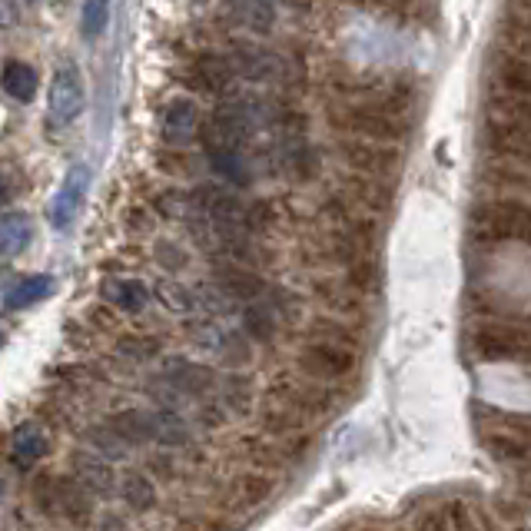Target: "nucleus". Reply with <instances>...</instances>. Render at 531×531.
Instances as JSON below:
<instances>
[{"mask_svg": "<svg viewBox=\"0 0 531 531\" xmlns=\"http://www.w3.org/2000/svg\"><path fill=\"white\" fill-rule=\"evenodd\" d=\"M332 123L339 130H349L362 140L376 143H399L409 133L402 117H395L389 107H376V103H342V107L332 110Z\"/></svg>", "mask_w": 531, "mask_h": 531, "instance_id": "1", "label": "nucleus"}, {"mask_svg": "<svg viewBox=\"0 0 531 531\" xmlns=\"http://www.w3.org/2000/svg\"><path fill=\"white\" fill-rule=\"evenodd\" d=\"M472 233L478 239H518L531 243V206L515 200L482 203L472 210Z\"/></svg>", "mask_w": 531, "mask_h": 531, "instance_id": "2", "label": "nucleus"}, {"mask_svg": "<svg viewBox=\"0 0 531 531\" xmlns=\"http://www.w3.org/2000/svg\"><path fill=\"white\" fill-rule=\"evenodd\" d=\"M299 372L312 382H339L356 372V349L326 339H309L306 349L299 352Z\"/></svg>", "mask_w": 531, "mask_h": 531, "instance_id": "3", "label": "nucleus"}, {"mask_svg": "<svg viewBox=\"0 0 531 531\" xmlns=\"http://www.w3.org/2000/svg\"><path fill=\"white\" fill-rule=\"evenodd\" d=\"M472 346L488 362H528L531 359V336L518 326H505V322H488L478 326L472 336Z\"/></svg>", "mask_w": 531, "mask_h": 531, "instance_id": "4", "label": "nucleus"}, {"mask_svg": "<svg viewBox=\"0 0 531 531\" xmlns=\"http://www.w3.org/2000/svg\"><path fill=\"white\" fill-rule=\"evenodd\" d=\"M83 103H87V87H83V77L77 64H60L54 80H50V97H47V113L57 127H67L83 113Z\"/></svg>", "mask_w": 531, "mask_h": 531, "instance_id": "5", "label": "nucleus"}, {"mask_svg": "<svg viewBox=\"0 0 531 531\" xmlns=\"http://www.w3.org/2000/svg\"><path fill=\"white\" fill-rule=\"evenodd\" d=\"M229 64H233L236 77H246L253 83H273L286 74V60L269 50L263 44H253V40H233L229 47Z\"/></svg>", "mask_w": 531, "mask_h": 531, "instance_id": "6", "label": "nucleus"}, {"mask_svg": "<svg viewBox=\"0 0 531 531\" xmlns=\"http://www.w3.org/2000/svg\"><path fill=\"white\" fill-rule=\"evenodd\" d=\"M87 193H90V166H83V163L70 166L57 196L50 200V226H54L57 233H64V229L74 226Z\"/></svg>", "mask_w": 531, "mask_h": 531, "instance_id": "7", "label": "nucleus"}, {"mask_svg": "<svg viewBox=\"0 0 531 531\" xmlns=\"http://www.w3.org/2000/svg\"><path fill=\"white\" fill-rule=\"evenodd\" d=\"M213 286L216 293L226 296L229 303H256L266 293V279L249 269L243 263H233V259H223L220 266L213 269Z\"/></svg>", "mask_w": 531, "mask_h": 531, "instance_id": "8", "label": "nucleus"}, {"mask_svg": "<svg viewBox=\"0 0 531 531\" xmlns=\"http://www.w3.org/2000/svg\"><path fill=\"white\" fill-rule=\"evenodd\" d=\"M339 156L356 173H366V176H389L395 166H399V153L392 147H385V143H376V140H362V137L342 140Z\"/></svg>", "mask_w": 531, "mask_h": 531, "instance_id": "9", "label": "nucleus"}, {"mask_svg": "<svg viewBox=\"0 0 531 531\" xmlns=\"http://www.w3.org/2000/svg\"><path fill=\"white\" fill-rule=\"evenodd\" d=\"M485 143L498 156H505V160L531 163V127L522 120H515V117L492 120L485 127Z\"/></svg>", "mask_w": 531, "mask_h": 531, "instance_id": "10", "label": "nucleus"}, {"mask_svg": "<svg viewBox=\"0 0 531 531\" xmlns=\"http://www.w3.org/2000/svg\"><path fill=\"white\" fill-rule=\"evenodd\" d=\"M200 123H203V113H200V107H196V100L176 97V100L166 103V110L160 117V133L170 147H186V143L196 140Z\"/></svg>", "mask_w": 531, "mask_h": 531, "instance_id": "11", "label": "nucleus"}, {"mask_svg": "<svg viewBox=\"0 0 531 531\" xmlns=\"http://www.w3.org/2000/svg\"><path fill=\"white\" fill-rule=\"evenodd\" d=\"M160 376L170 382L183 399H206V395L216 389V382H220L210 366H200V362H190V359H170Z\"/></svg>", "mask_w": 531, "mask_h": 531, "instance_id": "12", "label": "nucleus"}, {"mask_svg": "<svg viewBox=\"0 0 531 531\" xmlns=\"http://www.w3.org/2000/svg\"><path fill=\"white\" fill-rule=\"evenodd\" d=\"M70 475H74L90 495H100V498L117 495V472H113V465L90 449L70 458Z\"/></svg>", "mask_w": 531, "mask_h": 531, "instance_id": "13", "label": "nucleus"}, {"mask_svg": "<svg viewBox=\"0 0 531 531\" xmlns=\"http://www.w3.org/2000/svg\"><path fill=\"white\" fill-rule=\"evenodd\" d=\"M186 80H190L200 93H206V97H226L229 87H233V80H236V70H233V64H229V57L203 54L190 67Z\"/></svg>", "mask_w": 531, "mask_h": 531, "instance_id": "14", "label": "nucleus"}, {"mask_svg": "<svg viewBox=\"0 0 531 531\" xmlns=\"http://www.w3.org/2000/svg\"><path fill=\"white\" fill-rule=\"evenodd\" d=\"M57 518H67L70 525H90L97 518V508H93V495L83 488L74 475H60L57 478Z\"/></svg>", "mask_w": 531, "mask_h": 531, "instance_id": "15", "label": "nucleus"}, {"mask_svg": "<svg viewBox=\"0 0 531 531\" xmlns=\"http://www.w3.org/2000/svg\"><path fill=\"white\" fill-rule=\"evenodd\" d=\"M223 7L239 27L249 30V34L269 37L276 30V4L273 0H223Z\"/></svg>", "mask_w": 531, "mask_h": 531, "instance_id": "16", "label": "nucleus"}, {"mask_svg": "<svg viewBox=\"0 0 531 531\" xmlns=\"http://www.w3.org/2000/svg\"><path fill=\"white\" fill-rule=\"evenodd\" d=\"M107 425L120 435L123 442L130 445V449H140V445H150L153 442V412H147V409L113 412L110 419H107Z\"/></svg>", "mask_w": 531, "mask_h": 531, "instance_id": "17", "label": "nucleus"}, {"mask_svg": "<svg viewBox=\"0 0 531 531\" xmlns=\"http://www.w3.org/2000/svg\"><path fill=\"white\" fill-rule=\"evenodd\" d=\"M117 492L127 502L130 512H150V508H156V485L140 468H130V472L117 475Z\"/></svg>", "mask_w": 531, "mask_h": 531, "instance_id": "18", "label": "nucleus"}, {"mask_svg": "<svg viewBox=\"0 0 531 531\" xmlns=\"http://www.w3.org/2000/svg\"><path fill=\"white\" fill-rule=\"evenodd\" d=\"M216 389H220V402L226 405L229 415H249L256 405V385L243 372H229L220 382H216Z\"/></svg>", "mask_w": 531, "mask_h": 531, "instance_id": "19", "label": "nucleus"}, {"mask_svg": "<svg viewBox=\"0 0 531 531\" xmlns=\"http://www.w3.org/2000/svg\"><path fill=\"white\" fill-rule=\"evenodd\" d=\"M279 322H283V319L276 316V309L269 306L266 299L246 303V309H243V332H246V339L259 342V346H269V342L276 339Z\"/></svg>", "mask_w": 531, "mask_h": 531, "instance_id": "20", "label": "nucleus"}, {"mask_svg": "<svg viewBox=\"0 0 531 531\" xmlns=\"http://www.w3.org/2000/svg\"><path fill=\"white\" fill-rule=\"evenodd\" d=\"M153 442L166 445V449H186V445L193 442V429L176 409H156L153 412Z\"/></svg>", "mask_w": 531, "mask_h": 531, "instance_id": "21", "label": "nucleus"}, {"mask_svg": "<svg viewBox=\"0 0 531 531\" xmlns=\"http://www.w3.org/2000/svg\"><path fill=\"white\" fill-rule=\"evenodd\" d=\"M30 243H34V223L27 213L0 216V259L20 256Z\"/></svg>", "mask_w": 531, "mask_h": 531, "instance_id": "22", "label": "nucleus"}, {"mask_svg": "<svg viewBox=\"0 0 531 531\" xmlns=\"http://www.w3.org/2000/svg\"><path fill=\"white\" fill-rule=\"evenodd\" d=\"M0 87H4V93L10 100L30 103L37 97L40 77H37L34 67L24 64V60H10V64H4V74H0Z\"/></svg>", "mask_w": 531, "mask_h": 531, "instance_id": "23", "label": "nucleus"}, {"mask_svg": "<svg viewBox=\"0 0 531 531\" xmlns=\"http://www.w3.org/2000/svg\"><path fill=\"white\" fill-rule=\"evenodd\" d=\"M80 439H83V445H87L90 452H97L100 458H107V462H120V458L130 455V445L123 442L107 422H103V425H87V429L80 432Z\"/></svg>", "mask_w": 531, "mask_h": 531, "instance_id": "24", "label": "nucleus"}, {"mask_svg": "<svg viewBox=\"0 0 531 531\" xmlns=\"http://www.w3.org/2000/svg\"><path fill=\"white\" fill-rule=\"evenodd\" d=\"M103 296L123 312H140L150 303V293L140 279H110V283H103Z\"/></svg>", "mask_w": 531, "mask_h": 531, "instance_id": "25", "label": "nucleus"}, {"mask_svg": "<svg viewBox=\"0 0 531 531\" xmlns=\"http://www.w3.org/2000/svg\"><path fill=\"white\" fill-rule=\"evenodd\" d=\"M303 415L293 412V409H286V405H279V402H269L263 415H259V425H263V432L266 435H276V439H293V435L303 429Z\"/></svg>", "mask_w": 531, "mask_h": 531, "instance_id": "26", "label": "nucleus"}, {"mask_svg": "<svg viewBox=\"0 0 531 531\" xmlns=\"http://www.w3.org/2000/svg\"><path fill=\"white\" fill-rule=\"evenodd\" d=\"M498 83L512 97H531V60L528 57H505L498 64Z\"/></svg>", "mask_w": 531, "mask_h": 531, "instance_id": "27", "label": "nucleus"}, {"mask_svg": "<svg viewBox=\"0 0 531 531\" xmlns=\"http://www.w3.org/2000/svg\"><path fill=\"white\" fill-rule=\"evenodd\" d=\"M276 492V478L269 472H246L236 482V502L239 505H263Z\"/></svg>", "mask_w": 531, "mask_h": 531, "instance_id": "28", "label": "nucleus"}, {"mask_svg": "<svg viewBox=\"0 0 531 531\" xmlns=\"http://www.w3.org/2000/svg\"><path fill=\"white\" fill-rule=\"evenodd\" d=\"M50 286H54V279H50V276H30V279H24V283H17L14 289H10L7 309H24V306L40 303V299L50 293Z\"/></svg>", "mask_w": 531, "mask_h": 531, "instance_id": "29", "label": "nucleus"}, {"mask_svg": "<svg viewBox=\"0 0 531 531\" xmlns=\"http://www.w3.org/2000/svg\"><path fill=\"white\" fill-rule=\"evenodd\" d=\"M110 4L113 0H87L83 4V14H80V30L87 40H97L103 30L110 24Z\"/></svg>", "mask_w": 531, "mask_h": 531, "instance_id": "30", "label": "nucleus"}, {"mask_svg": "<svg viewBox=\"0 0 531 531\" xmlns=\"http://www.w3.org/2000/svg\"><path fill=\"white\" fill-rule=\"evenodd\" d=\"M216 352H220V359L226 362L229 369H239V366H246V362L253 359L249 339L239 336V332H223L220 342H216Z\"/></svg>", "mask_w": 531, "mask_h": 531, "instance_id": "31", "label": "nucleus"}, {"mask_svg": "<svg viewBox=\"0 0 531 531\" xmlns=\"http://www.w3.org/2000/svg\"><path fill=\"white\" fill-rule=\"evenodd\" d=\"M316 296L339 312H349L359 306V293L349 283H316Z\"/></svg>", "mask_w": 531, "mask_h": 531, "instance_id": "32", "label": "nucleus"}, {"mask_svg": "<svg viewBox=\"0 0 531 531\" xmlns=\"http://www.w3.org/2000/svg\"><path fill=\"white\" fill-rule=\"evenodd\" d=\"M117 352L130 362H150L153 356H160V342L150 336H123L117 342Z\"/></svg>", "mask_w": 531, "mask_h": 531, "instance_id": "33", "label": "nucleus"}, {"mask_svg": "<svg viewBox=\"0 0 531 531\" xmlns=\"http://www.w3.org/2000/svg\"><path fill=\"white\" fill-rule=\"evenodd\" d=\"M309 336L312 339H326V342H339V346L356 349V336H352V329L342 326V322H336V319H316L309 326Z\"/></svg>", "mask_w": 531, "mask_h": 531, "instance_id": "34", "label": "nucleus"}, {"mask_svg": "<svg viewBox=\"0 0 531 531\" xmlns=\"http://www.w3.org/2000/svg\"><path fill=\"white\" fill-rule=\"evenodd\" d=\"M30 495H34V505L40 512L57 518V475H37V482L30 485Z\"/></svg>", "mask_w": 531, "mask_h": 531, "instance_id": "35", "label": "nucleus"}, {"mask_svg": "<svg viewBox=\"0 0 531 531\" xmlns=\"http://www.w3.org/2000/svg\"><path fill=\"white\" fill-rule=\"evenodd\" d=\"M153 249H156V259H160V266L170 269V273H180V269L190 266V256H186V249L170 243V239H160V243H156Z\"/></svg>", "mask_w": 531, "mask_h": 531, "instance_id": "36", "label": "nucleus"}, {"mask_svg": "<svg viewBox=\"0 0 531 531\" xmlns=\"http://www.w3.org/2000/svg\"><path fill=\"white\" fill-rule=\"evenodd\" d=\"M147 468L153 472V478H160V482H173V478L180 475V455H170V452L150 455Z\"/></svg>", "mask_w": 531, "mask_h": 531, "instance_id": "37", "label": "nucleus"}, {"mask_svg": "<svg viewBox=\"0 0 531 531\" xmlns=\"http://www.w3.org/2000/svg\"><path fill=\"white\" fill-rule=\"evenodd\" d=\"M196 419H200V425H206V429H220V425H226L229 412L220 399H206L200 405V412H196Z\"/></svg>", "mask_w": 531, "mask_h": 531, "instance_id": "38", "label": "nucleus"}, {"mask_svg": "<svg viewBox=\"0 0 531 531\" xmlns=\"http://www.w3.org/2000/svg\"><path fill=\"white\" fill-rule=\"evenodd\" d=\"M498 107H502L508 117L522 120V123H528V127H531V97H512V93H508V97L498 103Z\"/></svg>", "mask_w": 531, "mask_h": 531, "instance_id": "39", "label": "nucleus"}, {"mask_svg": "<svg viewBox=\"0 0 531 531\" xmlns=\"http://www.w3.org/2000/svg\"><path fill=\"white\" fill-rule=\"evenodd\" d=\"M488 445L502 455V458H522L525 455V442H518V439H512V435H492L488 439Z\"/></svg>", "mask_w": 531, "mask_h": 531, "instance_id": "40", "label": "nucleus"}, {"mask_svg": "<svg viewBox=\"0 0 531 531\" xmlns=\"http://www.w3.org/2000/svg\"><path fill=\"white\" fill-rule=\"evenodd\" d=\"M512 40H515V47L522 50L525 57H531V20H518V24L512 27Z\"/></svg>", "mask_w": 531, "mask_h": 531, "instance_id": "41", "label": "nucleus"}, {"mask_svg": "<svg viewBox=\"0 0 531 531\" xmlns=\"http://www.w3.org/2000/svg\"><path fill=\"white\" fill-rule=\"evenodd\" d=\"M97 522V531H127V518L120 512H100V518H93Z\"/></svg>", "mask_w": 531, "mask_h": 531, "instance_id": "42", "label": "nucleus"}, {"mask_svg": "<svg viewBox=\"0 0 531 531\" xmlns=\"http://www.w3.org/2000/svg\"><path fill=\"white\" fill-rule=\"evenodd\" d=\"M412 531H445V522L439 512H425V515H419V522H415Z\"/></svg>", "mask_w": 531, "mask_h": 531, "instance_id": "43", "label": "nucleus"}, {"mask_svg": "<svg viewBox=\"0 0 531 531\" xmlns=\"http://www.w3.org/2000/svg\"><path fill=\"white\" fill-rule=\"evenodd\" d=\"M17 24V0H0V27Z\"/></svg>", "mask_w": 531, "mask_h": 531, "instance_id": "44", "label": "nucleus"}, {"mask_svg": "<svg viewBox=\"0 0 531 531\" xmlns=\"http://www.w3.org/2000/svg\"><path fill=\"white\" fill-rule=\"evenodd\" d=\"M176 531H206V518H180Z\"/></svg>", "mask_w": 531, "mask_h": 531, "instance_id": "45", "label": "nucleus"}, {"mask_svg": "<svg viewBox=\"0 0 531 531\" xmlns=\"http://www.w3.org/2000/svg\"><path fill=\"white\" fill-rule=\"evenodd\" d=\"M10 196H14V186H10L7 176L0 173V210H4V206L10 203Z\"/></svg>", "mask_w": 531, "mask_h": 531, "instance_id": "46", "label": "nucleus"}, {"mask_svg": "<svg viewBox=\"0 0 531 531\" xmlns=\"http://www.w3.org/2000/svg\"><path fill=\"white\" fill-rule=\"evenodd\" d=\"M518 7H522V14L531 20V0H518Z\"/></svg>", "mask_w": 531, "mask_h": 531, "instance_id": "47", "label": "nucleus"}, {"mask_svg": "<svg viewBox=\"0 0 531 531\" xmlns=\"http://www.w3.org/2000/svg\"><path fill=\"white\" fill-rule=\"evenodd\" d=\"M395 4H412V0H395Z\"/></svg>", "mask_w": 531, "mask_h": 531, "instance_id": "48", "label": "nucleus"}]
</instances>
